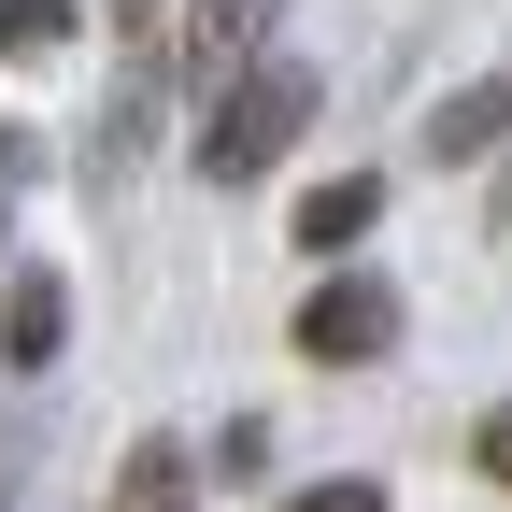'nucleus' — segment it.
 <instances>
[{"instance_id": "f257e3e1", "label": "nucleus", "mask_w": 512, "mask_h": 512, "mask_svg": "<svg viewBox=\"0 0 512 512\" xmlns=\"http://www.w3.org/2000/svg\"><path fill=\"white\" fill-rule=\"evenodd\" d=\"M299 128H313V72L299 57H256V72L214 100V128H200V185H256Z\"/></svg>"}, {"instance_id": "f03ea898", "label": "nucleus", "mask_w": 512, "mask_h": 512, "mask_svg": "<svg viewBox=\"0 0 512 512\" xmlns=\"http://www.w3.org/2000/svg\"><path fill=\"white\" fill-rule=\"evenodd\" d=\"M285 342H299L313 370H356V356H384V342H399V285H370V271H342V285H313Z\"/></svg>"}, {"instance_id": "7ed1b4c3", "label": "nucleus", "mask_w": 512, "mask_h": 512, "mask_svg": "<svg viewBox=\"0 0 512 512\" xmlns=\"http://www.w3.org/2000/svg\"><path fill=\"white\" fill-rule=\"evenodd\" d=\"M256 29H271V0H185V29H171V86H214V100H228L256 57H271Z\"/></svg>"}, {"instance_id": "20e7f679", "label": "nucleus", "mask_w": 512, "mask_h": 512, "mask_svg": "<svg viewBox=\"0 0 512 512\" xmlns=\"http://www.w3.org/2000/svg\"><path fill=\"white\" fill-rule=\"evenodd\" d=\"M427 157L441 171H484V157H512V72H484V86H456L427 114Z\"/></svg>"}, {"instance_id": "39448f33", "label": "nucleus", "mask_w": 512, "mask_h": 512, "mask_svg": "<svg viewBox=\"0 0 512 512\" xmlns=\"http://www.w3.org/2000/svg\"><path fill=\"white\" fill-rule=\"evenodd\" d=\"M370 228H384V171H328L299 200V256H356Z\"/></svg>"}, {"instance_id": "423d86ee", "label": "nucleus", "mask_w": 512, "mask_h": 512, "mask_svg": "<svg viewBox=\"0 0 512 512\" xmlns=\"http://www.w3.org/2000/svg\"><path fill=\"white\" fill-rule=\"evenodd\" d=\"M57 342H72V285H57V271H29L15 299H0V356H15V370H43Z\"/></svg>"}, {"instance_id": "0eeeda50", "label": "nucleus", "mask_w": 512, "mask_h": 512, "mask_svg": "<svg viewBox=\"0 0 512 512\" xmlns=\"http://www.w3.org/2000/svg\"><path fill=\"white\" fill-rule=\"evenodd\" d=\"M114 512H200V470H185L171 441H128V470H114Z\"/></svg>"}, {"instance_id": "6e6552de", "label": "nucleus", "mask_w": 512, "mask_h": 512, "mask_svg": "<svg viewBox=\"0 0 512 512\" xmlns=\"http://www.w3.org/2000/svg\"><path fill=\"white\" fill-rule=\"evenodd\" d=\"M57 43H72V0H0V72H29Z\"/></svg>"}, {"instance_id": "1a4fd4ad", "label": "nucleus", "mask_w": 512, "mask_h": 512, "mask_svg": "<svg viewBox=\"0 0 512 512\" xmlns=\"http://www.w3.org/2000/svg\"><path fill=\"white\" fill-rule=\"evenodd\" d=\"M271 512H384V484H356V470H342V484H299V498H271Z\"/></svg>"}, {"instance_id": "9d476101", "label": "nucleus", "mask_w": 512, "mask_h": 512, "mask_svg": "<svg viewBox=\"0 0 512 512\" xmlns=\"http://www.w3.org/2000/svg\"><path fill=\"white\" fill-rule=\"evenodd\" d=\"M470 470H484V484H512V399H498V413L470 427Z\"/></svg>"}, {"instance_id": "9b49d317", "label": "nucleus", "mask_w": 512, "mask_h": 512, "mask_svg": "<svg viewBox=\"0 0 512 512\" xmlns=\"http://www.w3.org/2000/svg\"><path fill=\"white\" fill-rule=\"evenodd\" d=\"M114 29H128V43L157 57V29H185V0H114Z\"/></svg>"}]
</instances>
